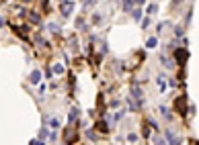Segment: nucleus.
Wrapping results in <instances>:
<instances>
[{"instance_id": "f257e3e1", "label": "nucleus", "mask_w": 199, "mask_h": 145, "mask_svg": "<svg viewBox=\"0 0 199 145\" xmlns=\"http://www.w3.org/2000/svg\"><path fill=\"white\" fill-rule=\"evenodd\" d=\"M78 129L76 127H66V131H64V141L68 143V145H74L76 141H78Z\"/></svg>"}, {"instance_id": "f03ea898", "label": "nucleus", "mask_w": 199, "mask_h": 145, "mask_svg": "<svg viewBox=\"0 0 199 145\" xmlns=\"http://www.w3.org/2000/svg\"><path fill=\"white\" fill-rule=\"evenodd\" d=\"M174 108H176V112H179L181 116L187 114V98L185 96H179V98L174 100Z\"/></svg>"}, {"instance_id": "7ed1b4c3", "label": "nucleus", "mask_w": 199, "mask_h": 145, "mask_svg": "<svg viewBox=\"0 0 199 145\" xmlns=\"http://www.w3.org/2000/svg\"><path fill=\"white\" fill-rule=\"evenodd\" d=\"M187 57H189V51L183 49V47H179V49L174 51V59H176V63H179V65H183V63L187 61Z\"/></svg>"}, {"instance_id": "20e7f679", "label": "nucleus", "mask_w": 199, "mask_h": 145, "mask_svg": "<svg viewBox=\"0 0 199 145\" xmlns=\"http://www.w3.org/2000/svg\"><path fill=\"white\" fill-rule=\"evenodd\" d=\"M72 10H74V2H72V0H66V2L60 4V12H62L64 16H70Z\"/></svg>"}, {"instance_id": "39448f33", "label": "nucleus", "mask_w": 199, "mask_h": 145, "mask_svg": "<svg viewBox=\"0 0 199 145\" xmlns=\"http://www.w3.org/2000/svg\"><path fill=\"white\" fill-rule=\"evenodd\" d=\"M166 139H168L170 145H181V137H176L170 129H166Z\"/></svg>"}, {"instance_id": "423d86ee", "label": "nucleus", "mask_w": 199, "mask_h": 145, "mask_svg": "<svg viewBox=\"0 0 199 145\" xmlns=\"http://www.w3.org/2000/svg\"><path fill=\"white\" fill-rule=\"evenodd\" d=\"M95 129H97V131H101V133H107V131H109V127H107V123H105V120H97Z\"/></svg>"}, {"instance_id": "0eeeda50", "label": "nucleus", "mask_w": 199, "mask_h": 145, "mask_svg": "<svg viewBox=\"0 0 199 145\" xmlns=\"http://www.w3.org/2000/svg\"><path fill=\"white\" fill-rule=\"evenodd\" d=\"M156 45H158V39L156 37H148L146 39V47H148V49H154Z\"/></svg>"}, {"instance_id": "6e6552de", "label": "nucleus", "mask_w": 199, "mask_h": 145, "mask_svg": "<svg viewBox=\"0 0 199 145\" xmlns=\"http://www.w3.org/2000/svg\"><path fill=\"white\" fill-rule=\"evenodd\" d=\"M29 80H31V84H39V80H41V71H33V74L29 76Z\"/></svg>"}, {"instance_id": "1a4fd4ad", "label": "nucleus", "mask_w": 199, "mask_h": 145, "mask_svg": "<svg viewBox=\"0 0 199 145\" xmlns=\"http://www.w3.org/2000/svg\"><path fill=\"white\" fill-rule=\"evenodd\" d=\"M29 18H31V22H35V25H41V16H39L35 10H31V12H29Z\"/></svg>"}, {"instance_id": "9d476101", "label": "nucleus", "mask_w": 199, "mask_h": 145, "mask_svg": "<svg viewBox=\"0 0 199 145\" xmlns=\"http://www.w3.org/2000/svg\"><path fill=\"white\" fill-rule=\"evenodd\" d=\"M78 114H80V110H78V108L74 106V108L70 110V116H68V120H70V123H74V120H76V116H78Z\"/></svg>"}, {"instance_id": "9b49d317", "label": "nucleus", "mask_w": 199, "mask_h": 145, "mask_svg": "<svg viewBox=\"0 0 199 145\" xmlns=\"http://www.w3.org/2000/svg\"><path fill=\"white\" fill-rule=\"evenodd\" d=\"M131 6H134V0H123V10H125V12H129Z\"/></svg>"}, {"instance_id": "f8f14e48", "label": "nucleus", "mask_w": 199, "mask_h": 145, "mask_svg": "<svg viewBox=\"0 0 199 145\" xmlns=\"http://www.w3.org/2000/svg\"><path fill=\"white\" fill-rule=\"evenodd\" d=\"M146 12H148L150 16H152V14H156V12H158V6H156V4H150V6L146 8Z\"/></svg>"}, {"instance_id": "ddd939ff", "label": "nucleus", "mask_w": 199, "mask_h": 145, "mask_svg": "<svg viewBox=\"0 0 199 145\" xmlns=\"http://www.w3.org/2000/svg\"><path fill=\"white\" fill-rule=\"evenodd\" d=\"M76 27H78L80 31H86V22H84V18H82V16L76 20Z\"/></svg>"}, {"instance_id": "4468645a", "label": "nucleus", "mask_w": 199, "mask_h": 145, "mask_svg": "<svg viewBox=\"0 0 199 145\" xmlns=\"http://www.w3.org/2000/svg\"><path fill=\"white\" fill-rule=\"evenodd\" d=\"M86 137L91 139V141H97V133H95L93 129H88V131H86Z\"/></svg>"}, {"instance_id": "2eb2a0df", "label": "nucleus", "mask_w": 199, "mask_h": 145, "mask_svg": "<svg viewBox=\"0 0 199 145\" xmlns=\"http://www.w3.org/2000/svg\"><path fill=\"white\" fill-rule=\"evenodd\" d=\"M41 8L43 12H49V0H41Z\"/></svg>"}, {"instance_id": "dca6fc26", "label": "nucleus", "mask_w": 199, "mask_h": 145, "mask_svg": "<svg viewBox=\"0 0 199 145\" xmlns=\"http://www.w3.org/2000/svg\"><path fill=\"white\" fill-rule=\"evenodd\" d=\"M47 29H49L51 33H60V27L56 25V22H49V25H47Z\"/></svg>"}, {"instance_id": "f3484780", "label": "nucleus", "mask_w": 199, "mask_h": 145, "mask_svg": "<svg viewBox=\"0 0 199 145\" xmlns=\"http://www.w3.org/2000/svg\"><path fill=\"white\" fill-rule=\"evenodd\" d=\"M160 61H162V65H166V67H172V61H170V59H166V55H162V57H160Z\"/></svg>"}, {"instance_id": "a211bd4d", "label": "nucleus", "mask_w": 199, "mask_h": 145, "mask_svg": "<svg viewBox=\"0 0 199 145\" xmlns=\"http://www.w3.org/2000/svg\"><path fill=\"white\" fill-rule=\"evenodd\" d=\"M138 139H140V137H138L136 133H129V135H127V141H129V143H136Z\"/></svg>"}, {"instance_id": "6ab92c4d", "label": "nucleus", "mask_w": 199, "mask_h": 145, "mask_svg": "<svg viewBox=\"0 0 199 145\" xmlns=\"http://www.w3.org/2000/svg\"><path fill=\"white\" fill-rule=\"evenodd\" d=\"M51 69L56 71V74H64V65H60V63H56V65H54Z\"/></svg>"}, {"instance_id": "aec40b11", "label": "nucleus", "mask_w": 199, "mask_h": 145, "mask_svg": "<svg viewBox=\"0 0 199 145\" xmlns=\"http://www.w3.org/2000/svg\"><path fill=\"white\" fill-rule=\"evenodd\" d=\"M131 94H134V96H136V98H142V90H140L138 86H136L134 90H131Z\"/></svg>"}, {"instance_id": "412c9836", "label": "nucleus", "mask_w": 199, "mask_h": 145, "mask_svg": "<svg viewBox=\"0 0 199 145\" xmlns=\"http://www.w3.org/2000/svg\"><path fill=\"white\" fill-rule=\"evenodd\" d=\"M49 127L58 129V127H60V118H51V120H49Z\"/></svg>"}, {"instance_id": "4be33fe9", "label": "nucleus", "mask_w": 199, "mask_h": 145, "mask_svg": "<svg viewBox=\"0 0 199 145\" xmlns=\"http://www.w3.org/2000/svg\"><path fill=\"white\" fill-rule=\"evenodd\" d=\"M160 112H162V114H164L166 118H170V110H168L166 106H160Z\"/></svg>"}, {"instance_id": "5701e85b", "label": "nucleus", "mask_w": 199, "mask_h": 145, "mask_svg": "<svg viewBox=\"0 0 199 145\" xmlns=\"http://www.w3.org/2000/svg\"><path fill=\"white\" fill-rule=\"evenodd\" d=\"M134 18H136V20H140V18H142V10H140V8H136V10H134Z\"/></svg>"}, {"instance_id": "b1692460", "label": "nucleus", "mask_w": 199, "mask_h": 145, "mask_svg": "<svg viewBox=\"0 0 199 145\" xmlns=\"http://www.w3.org/2000/svg\"><path fill=\"white\" fill-rule=\"evenodd\" d=\"M99 20H101V14H99V12H97V14H95V16H93V22H95V25H97V22H99Z\"/></svg>"}, {"instance_id": "393cba45", "label": "nucleus", "mask_w": 199, "mask_h": 145, "mask_svg": "<svg viewBox=\"0 0 199 145\" xmlns=\"http://www.w3.org/2000/svg\"><path fill=\"white\" fill-rule=\"evenodd\" d=\"M109 106H111V108H117V106H119V100H111V104H109Z\"/></svg>"}, {"instance_id": "a878e982", "label": "nucleus", "mask_w": 199, "mask_h": 145, "mask_svg": "<svg viewBox=\"0 0 199 145\" xmlns=\"http://www.w3.org/2000/svg\"><path fill=\"white\" fill-rule=\"evenodd\" d=\"M174 33H176V37H181V35H183V29H181V27H176V29H174Z\"/></svg>"}, {"instance_id": "bb28decb", "label": "nucleus", "mask_w": 199, "mask_h": 145, "mask_svg": "<svg viewBox=\"0 0 199 145\" xmlns=\"http://www.w3.org/2000/svg\"><path fill=\"white\" fill-rule=\"evenodd\" d=\"M93 4V0H82V6H91Z\"/></svg>"}, {"instance_id": "cd10ccee", "label": "nucleus", "mask_w": 199, "mask_h": 145, "mask_svg": "<svg viewBox=\"0 0 199 145\" xmlns=\"http://www.w3.org/2000/svg\"><path fill=\"white\" fill-rule=\"evenodd\" d=\"M0 27H4V18L2 16H0Z\"/></svg>"}, {"instance_id": "c85d7f7f", "label": "nucleus", "mask_w": 199, "mask_h": 145, "mask_svg": "<svg viewBox=\"0 0 199 145\" xmlns=\"http://www.w3.org/2000/svg\"><path fill=\"white\" fill-rule=\"evenodd\" d=\"M181 2V0H172V6H176V4H179Z\"/></svg>"}, {"instance_id": "c756f323", "label": "nucleus", "mask_w": 199, "mask_h": 145, "mask_svg": "<svg viewBox=\"0 0 199 145\" xmlns=\"http://www.w3.org/2000/svg\"><path fill=\"white\" fill-rule=\"evenodd\" d=\"M144 2V0H134V4H142Z\"/></svg>"}, {"instance_id": "7c9ffc66", "label": "nucleus", "mask_w": 199, "mask_h": 145, "mask_svg": "<svg viewBox=\"0 0 199 145\" xmlns=\"http://www.w3.org/2000/svg\"><path fill=\"white\" fill-rule=\"evenodd\" d=\"M158 145H166V143H162V141H160V143H158Z\"/></svg>"}, {"instance_id": "2f4dec72", "label": "nucleus", "mask_w": 199, "mask_h": 145, "mask_svg": "<svg viewBox=\"0 0 199 145\" xmlns=\"http://www.w3.org/2000/svg\"><path fill=\"white\" fill-rule=\"evenodd\" d=\"M25 2H29V0H25Z\"/></svg>"}]
</instances>
